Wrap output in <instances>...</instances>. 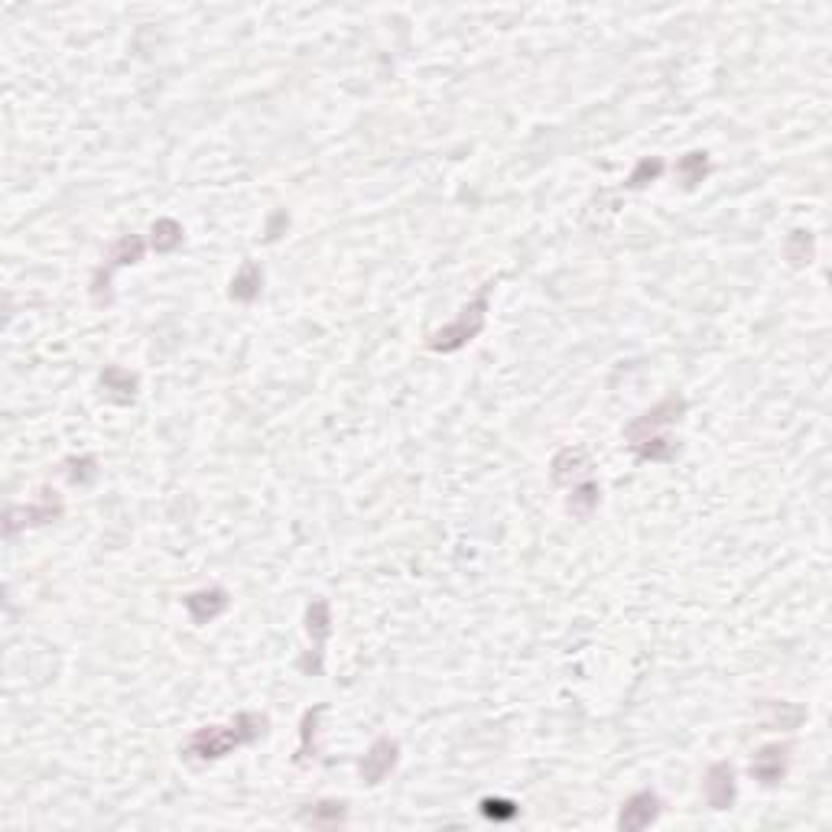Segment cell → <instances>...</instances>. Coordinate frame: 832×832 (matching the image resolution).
<instances>
[{"label": "cell", "mask_w": 832, "mask_h": 832, "mask_svg": "<svg viewBox=\"0 0 832 832\" xmlns=\"http://www.w3.org/2000/svg\"><path fill=\"white\" fill-rule=\"evenodd\" d=\"M182 605H186L192 624H199V628H202V624L215 621L218 615H225L228 605H231V598H228L225 589H221V585H212V589L189 592L186 598H182Z\"/></svg>", "instance_id": "12"}, {"label": "cell", "mask_w": 832, "mask_h": 832, "mask_svg": "<svg viewBox=\"0 0 832 832\" xmlns=\"http://www.w3.org/2000/svg\"><path fill=\"white\" fill-rule=\"evenodd\" d=\"M478 810L485 819H491V823H514L520 816V806L511 800H501V797H485L478 803Z\"/></svg>", "instance_id": "22"}, {"label": "cell", "mask_w": 832, "mask_h": 832, "mask_svg": "<svg viewBox=\"0 0 832 832\" xmlns=\"http://www.w3.org/2000/svg\"><path fill=\"white\" fill-rule=\"evenodd\" d=\"M683 413H686V400L673 394L667 400H660L654 410H647V413L637 416V420L628 429H624V439H628V446H637V442H644L650 436H660L663 429L673 426Z\"/></svg>", "instance_id": "6"}, {"label": "cell", "mask_w": 832, "mask_h": 832, "mask_svg": "<svg viewBox=\"0 0 832 832\" xmlns=\"http://www.w3.org/2000/svg\"><path fill=\"white\" fill-rule=\"evenodd\" d=\"M787 767H790V745H764L751 758V777L761 787H777L787 777Z\"/></svg>", "instance_id": "10"}, {"label": "cell", "mask_w": 832, "mask_h": 832, "mask_svg": "<svg viewBox=\"0 0 832 832\" xmlns=\"http://www.w3.org/2000/svg\"><path fill=\"white\" fill-rule=\"evenodd\" d=\"M706 176H709V153L693 150L676 160V179L683 182V189H696Z\"/></svg>", "instance_id": "18"}, {"label": "cell", "mask_w": 832, "mask_h": 832, "mask_svg": "<svg viewBox=\"0 0 832 832\" xmlns=\"http://www.w3.org/2000/svg\"><path fill=\"white\" fill-rule=\"evenodd\" d=\"M260 286H264V270H260L254 260H244L241 270L234 273L231 280V299H238V303H254L260 296Z\"/></svg>", "instance_id": "15"}, {"label": "cell", "mask_w": 832, "mask_h": 832, "mask_svg": "<svg viewBox=\"0 0 832 832\" xmlns=\"http://www.w3.org/2000/svg\"><path fill=\"white\" fill-rule=\"evenodd\" d=\"M62 468H65V478H69L72 485H78V488H85L98 478V459L95 455H72V459L62 462Z\"/></svg>", "instance_id": "20"}, {"label": "cell", "mask_w": 832, "mask_h": 832, "mask_svg": "<svg viewBox=\"0 0 832 832\" xmlns=\"http://www.w3.org/2000/svg\"><path fill=\"white\" fill-rule=\"evenodd\" d=\"M283 228H290V215H286L283 208H277V212H273L270 221H267V241H277Z\"/></svg>", "instance_id": "24"}, {"label": "cell", "mask_w": 832, "mask_h": 832, "mask_svg": "<svg viewBox=\"0 0 832 832\" xmlns=\"http://www.w3.org/2000/svg\"><path fill=\"white\" fill-rule=\"evenodd\" d=\"M325 712V706L319 702V706H312L303 712V725H299V751H296V764H309V761H316V732H319V715Z\"/></svg>", "instance_id": "16"}, {"label": "cell", "mask_w": 832, "mask_h": 832, "mask_svg": "<svg viewBox=\"0 0 832 832\" xmlns=\"http://www.w3.org/2000/svg\"><path fill=\"white\" fill-rule=\"evenodd\" d=\"M663 810V803L654 790H637L634 797H628L621 803V810H618V829L624 832H641L647 826H654L657 823V816Z\"/></svg>", "instance_id": "8"}, {"label": "cell", "mask_w": 832, "mask_h": 832, "mask_svg": "<svg viewBox=\"0 0 832 832\" xmlns=\"http://www.w3.org/2000/svg\"><path fill=\"white\" fill-rule=\"evenodd\" d=\"M267 715L260 712H238L231 725H205L199 732H192V738L186 741V761L195 764H208V761H221L228 758L231 751H238L244 745H254L257 738L267 735Z\"/></svg>", "instance_id": "1"}, {"label": "cell", "mask_w": 832, "mask_h": 832, "mask_svg": "<svg viewBox=\"0 0 832 832\" xmlns=\"http://www.w3.org/2000/svg\"><path fill=\"white\" fill-rule=\"evenodd\" d=\"M660 173H663V160H657V156H650V160H641V163L634 166V173L628 176V182H624V186H628V189H644L647 182H654Z\"/></svg>", "instance_id": "23"}, {"label": "cell", "mask_w": 832, "mask_h": 832, "mask_svg": "<svg viewBox=\"0 0 832 832\" xmlns=\"http://www.w3.org/2000/svg\"><path fill=\"white\" fill-rule=\"evenodd\" d=\"M816 254V241H813V234L810 231H790V238H787V260L793 267H803V264H810Z\"/></svg>", "instance_id": "21"}, {"label": "cell", "mask_w": 832, "mask_h": 832, "mask_svg": "<svg viewBox=\"0 0 832 832\" xmlns=\"http://www.w3.org/2000/svg\"><path fill=\"white\" fill-rule=\"evenodd\" d=\"M143 251H147V244H143L140 234H124V238H117L108 247V254H104V264L91 273V303L98 309H111L114 306V273L121 267L140 264Z\"/></svg>", "instance_id": "3"}, {"label": "cell", "mask_w": 832, "mask_h": 832, "mask_svg": "<svg viewBox=\"0 0 832 832\" xmlns=\"http://www.w3.org/2000/svg\"><path fill=\"white\" fill-rule=\"evenodd\" d=\"M735 793H738L735 767L728 761H715L706 771V800H709V806L712 810H732Z\"/></svg>", "instance_id": "11"}, {"label": "cell", "mask_w": 832, "mask_h": 832, "mask_svg": "<svg viewBox=\"0 0 832 832\" xmlns=\"http://www.w3.org/2000/svg\"><path fill=\"white\" fill-rule=\"evenodd\" d=\"M400 761V745L394 738H377L374 745L368 748V754L361 758L358 764V771H361V780L368 787H377V784H384V780L390 777V771L397 767Z\"/></svg>", "instance_id": "9"}, {"label": "cell", "mask_w": 832, "mask_h": 832, "mask_svg": "<svg viewBox=\"0 0 832 832\" xmlns=\"http://www.w3.org/2000/svg\"><path fill=\"white\" fill-rule=\"evenodd\" d=\"M150 244L156 254H173L182 244V225L176 218H156L150 228Z\"/></svg>", "instance_id": "19"}, {"label": "cell", "mask_w": 832, "mask_h": 832, "mask_svg": "<svg viewBox=\"0 0 832 832\" xmlns=\"http://www.w3.org/2000/svg\"><path fill=\"white\" fill-rule=\"evenodd\" d=\"M491 286L494 283H485L478 290V296L468 303L459 316H455V322L449 325H442L439 332L429 335V348L439 351V355H455V351H462L472 338L481 335V329H485V322H488V296H491Z\"/></svg>", "instance_id": "2"}, {"label": "cell", "mask_w": 832, "mask_h": 832, "mask_svg": "<svg viewBox=\"0 0 832 832\" xmlns=\"http://www.w3.org/2000/svg\"><path fill=\"white\" fill-rule=\"evenodd\" d=\"M569 491H572L569 498H566L569 514H572V517H579V520H589V517L595 514L598 501H602V488H598L595 481L589 478V481H582V485L569 488Z\"/></svg>", "instance_id": "17"}, {"label": "cell", "mask_w": 832, "mask_h": 832, "mask_svg": "<svg viewBox=\"0 0 832 832\" xmlns=\"http://www.w3.org/2000/svg\"><path fill=\"white\" fill-rule=\"evenodd\" d=\"M306 631H309L312 647L306 650V657L299 660V670L306 676H319L325 667V641H329V634H332V608L325 598H316V602L306 608Z\"/></svg>", "instance_id": "4"}, {"label": "cell", "mask_w": 832, "mask_h": 832, "mask_svg": "<svg viewBox=\"0 0 832 832\" xmlns=\"http://www.w3.org/2000/svg\"><path fill=\"white\" fill-rule=\"evenodd\" d=\"M592 455L585 446H566V449H559L556 452V459L550 465V475H553V485L559 488H576L582 485V481H589L592 478Z\"/></svg>", "instance_id": "7"}, {"label": "cell", "mask_w": 832, "mask_h": 832, "mask_svg": "<svg viewBox=\"0 0 832 832\" xmlns=\"http://www.w3.org/2000/svg\"><path fill=\"white\" fill-rule=\"evenodd\" d=\"M101 387H104V397H108L111 403L127 407V403H134L140 381H137V374L124 371L121 364H111V368L101 371Z\"/></svg>", "instance_id": "14"}, {"label": "cell", "mask_w": 832, "mask_h": 832, "mask_svg": "<svg viewBox=\"0 0 832 832\" xmlns=\"http://www.w3.org/2000/svg\"><path fill=\"white\" fill-rule=\"evenodd\" d=\"M62 511H65V507H62L59 494L49 491V488H43L33 504H26V507H7L4 533H7V537H13V533L23 530V527H43V524H52V520L62 517Z\"/></svg>", "instance_id": "5"}, {"label": "cell", "mask_w": 832, "mask_h": 832, "mask_svg": "<svg viewBox=\"0 0 832 832\" xmlns=\"http://www.w3.org/2000/svg\"><path fill=\"white\" fill-rule=\"evenodd\" d=\"M348 819V803L345 800H319L299 810V823L312 829H338Z\"/></svg>", "instance_id": "13"}]
</instances>
